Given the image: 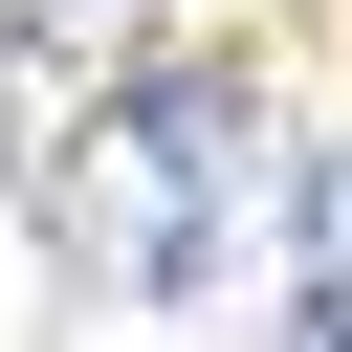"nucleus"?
Returning <instances> with one entry per match:
<instances>
[{
    "label": "nucleus",
    "instance_id": "nucleus-1",
    "mask_svg": "<svg viewBox=\"0 0 352 352\" xmlns=\"http://www.w3.org/2000/svg\"><path fill=\"white\" fill-rule=\"evenodd\" d=\"M66 220H88V286L110 308H198L220 286V220H242V88L220 66H132L66 154Z\"/></svg>",
    "mask_w": 352,
    "mask_h": 352
}]
</instances>
